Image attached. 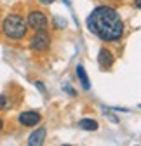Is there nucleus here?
I'll list each match as a JSON object with an SVG mask.
<instances>
[{"label":"nucleus","instance_id":"obj_1","mask_svg":"<svg viewBox=\"0 0 141 146\" xmlns=\"http://www.w3.org/2000/svg\"><path fill=\"white\" fill-rule=\"evenodd\" d=\"M87 28L104 42L120 40V36L124 35V23L118 12L108 5H99L91 12L87 17Z\"/></svg>","mask_w":141,"mask_h":146},{"label":"nucleus","instance_id":"obj_2","mask_svg":"<svg viewBox=\"0 0 141 146\" xmlns=\"http://www.w3.org/2000/svg\"><path fill=\"white\" fill-rule=\"evenodd\" d=\"M2 30L9 38L17 40V38H23L26 35V23L23 21V17L16 16V14H9L2 23Z\"/></svg>","mask_w":141,"mask_h":146},{"label":"nucleus","instance_id":"obj_3","mask_svg":"<svg viewBox=\"0 0 141 146\" xmlns=\"http://www.w3.org/2000/svg\"><path fill=\"white\" fill-rule=\"evenodd\" d=\"M28 25L35 31H45L47 30V17L40 11H31L28 14Z\"/></svg>","mask_w":141,"mask_h":146},{"label":"nucleus","instance_id":"obj_4","mask_svg":"<svg viewBox=\"0 0 141 146\" xmlns=\"http://www.w3.org/2000/svg\"><path fill=\"white\" fill-rule=\"evenodd\" d=\"M51 44V38H49V35L45 31H37V35L31 38V49L33 50H45Z\"/></svg>","mask_w":141,"mask_h":146},{"label":"nucleus","instance_id":"obj_5","mask_svg":"<svg viewBox=\"0 0 141 146\" xmlns=\"http://www.w3.org/2000/svg\"><path fill=\"white\" fill-rule=\"evenodd\" d=\"M40 122V113L37 111H23L19 115V123L25 127H33Z\"/></svg>","mask_w":141,"mask_h":146},{"label":"nucleus","instance_id":"obj_6","mask_svg":"<svg viewBox=\"0 0 141 146\" xmlns=\"http://www.w3.org/2000/svg\"><path fill=\"white\" fill-rule=\"evenodd\" d=\"M98 61H99V66L104 68V70L112 68V64H113V56H112V52H110L108 49H101V50H99V56H98Z\"/></svg>","mask_w":141,"mask_h":146},{"label":"nucleus","instance_id":"obj_7","mask_svg":"<svg viewBox=\"0 0 141 146\" xmlns=\"http://www.w3.org/2000/svg\"><path fill=\"white\" fill-rule=\"evenodd\" d=\"M45 129L44 127H40V129H37L35 132H31L30 134V137H28V144L30 146H40L42 143H44V139H45Z\"/></svg>","mask_w":141,"mask_h":146},{"label":"nucleus","instance_id":"obj_8","mask_svg":"<svg viewBox=\"0 0 141 146\" xmlns=\"http://www.w3.org/2000/svg\"><path fill=\"white\" fill-rule=\"evenodd\" d=\"M77 77H78V80H80V84H82V87L85 89V90H89L91 89V82H89V77H87V73H85V70H84V66L82 64H77Z\"/></svg>","mask_w":141,"mask_h":146},{"label":"nucleus","instance_id":"obj_9","mask_svg":"<svg viewBox=\"0 0 141 146\" xmlns=\"http://www.w3.org/2000/svg\"><path fill=\"white\" fill-rule=\"evenodd\" d=\"M78 127L80 129H84V131H98V122L96 120H91V118H82L80 122H78Z\"/></svg>","mask_w":141,"mask_h":146},{"label":"nucleus","instance_id":"obj_10","mask_svg":"<svg viewBox=\"0 0 141 146\" xmlns=\"http://www.w3.org/2000/svg\"><path fill=\"white\" fill-rule=\"evenodd\" d=\"M5 104H7V99H5V96H0V110H2Z\"/></svg>","mask_w":141,"mask_h":146},{"label":"nucleus","instance_id":"obj_11","mask_svg":"<svg viewBox=\"0 0 141 146\" xmlns=\"http://www.w3.org/2000/svg\"><path fill=\"white\" fill-rule=\"evenodd\" d=\"M134 2H136V7H138V9H141V0H134Z\"/></svg>","mask_w":141,"mask_h":146},{"label":"nucleus","instance_id":"obj_12","mask_svg":"<svg viewBox=\"0 0 141 146\" xmlns=\"http://www.w3.org/2000/svg\"><path fill=\"white\" fill-rule=\"evenodd\" d=\"M40 2H42V4H52L54 0H40Z\"/></svg>","mask_w":141,"mask_h":146},{"label":"nucleus","instance_id":"obj_13","mask_svg":"<svg viewBox=\"0 0 141 146\" xmlns=\"http://www.w3.org/2000/svg\"><path fill=\"white\" fill-rule=\"evenodd\" d=\"M2 127H4V122H2V120H0V131H2Z\"/></svg>","mask_w":141,"mask_h":146},{"label":"nucleus","instance_id":"obj_14","mask_svg":"<svg viewBox=\"0 0 141 146\" xmlns=\"http://www.w3.org/2000/svg\"><path fill=\"white\" fill-rule=\"evenodd\" d=\"M139 108H141V104H139Z\"/></svg>","mask_w":141,"mask_h":146}]
</instances>
